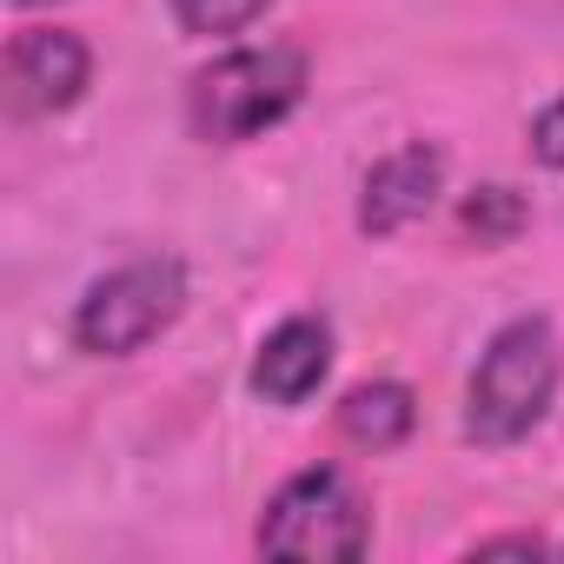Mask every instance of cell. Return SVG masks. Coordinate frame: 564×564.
<instances>
[{
    "label": "cell",
    "mask_w": 564,
    "mask_h": 564,
    "mask_svg": "<svg viewBox=\"0 0 564 564\" xmlns=\"http://www.w3.org/2000/svg\"><path fill=\"white\" fill-rule=\"evenodd\" d=\"M557 379H564V346L551 333V319L524 313V319H505L478 366H471V386H465V438L505 452L518 438H531L557 399Z\"/></svg>",
    "instance_id": "cell-2"
},
{
    "label": "cell",
    "mask_w": 564,
    "mask_h": 564,
    "mask_svg": "<svg viewBox=\"0 0 564 564\" xmlns=\"http://www.w3.org/2000/svg\"><path fill=\"white\" fill-rule=\"evenodd\" d=\"M333 372V326L319 313H293V319H279L259 352H252V372L246 386L265 399V405H306Z\"/></svg>",
    "instance_id": "cell-7"
},
{
    "label": "cell",
    "mask_w": 564,
    "mask_h": 564,
    "mask_svg": "<svg viewBox=\"0 0 564 564\" xmlns=\"http://www.w3.org/2000/svg\"><path fill=\"white\" fill-rule=\"evenodd\" d=\"M412 425H419V399L399 379H366L339 399V432L359 452H392V445L412 438Z\"/></svg>",
    "instance_id": "cell-8"
},
{
    "label": "cell",
    "mask_w": 564,
    "mask_h": 564,
    "mask_svg": "<svg viewBox=\"0 0 564 564\" xmlns=\"http://www.w3.org/2000/svg\"><path fill=\"white\" fill-rule=\"evenodd\" d=\"M538 551H544V538H531V531H505V538L471 544V557H538Z\"/></svg>",
    "instance_id": "cell-12"
},
{
    "label": "cell",
    "mask_w": 564,
    "mask_h": 564,
    "mask_svg": "<svg viewBox=\"0 0 564 564\" xmlns=\"http://www.w3.org/2000/svg\"><path fill=\"white\" fill-rule=\"evenodd\" d=\"M458 219H465V232H478V246H505L531 213H524V199H518L511 186H478V193L458 206Z\"/></svg>",
    "instance_id": "cell-10"
},
{
    "label": "cell",
    "mask_w": 564,
    "mask_h": 564,
    "mask_svg": "<svg viewBox=\"0 0 564 564\" xmlns=\"http://www.w3.org/2000/svg\"><path fill=\"white\" fill-rule=\"evenodd\" d=\"M531 160L551 166V173H564V94L531 120Z\"/></svg>",
    "instance_id": "cell-11"
},
{
    "label": "cell",
    "mask_w": 564,
    "mask_h": 564,
    "mask_svg": "<svg viewBox=\"0 0 564 564\" xmlns=\"http://www.w3.org/2000/svg\"><path fill=\"white\" fill-rule=\"evenodd\" d=\"M306 87H313V61L300 47H286V41L232 47L186 80V127L206 147H246V140L272 133L279 120H293Z\"/></svg>",
    "instance_id": "cell-1"
},
{
    "label": "cell",
    "mask_w": 564,
    "mask_h": 564,
    "mask_svg": "<svg viewBox=\"0 0 564 564\" xmlns=\"http://www.w3.org/2000/svg\"><path fill=\"white\" fill-rule=\"evenodd\" d=\"M186 313V265L173 252L127 259L100 272L74 306V346L87 359H133Z\"/></svg>",
    "instance_id": "cell-4"
},
{
    "label": "cell",
    "mask_w": 564,
    "mask_h": 564,
    "mask_svg": "<svg viewBox=\"0 0 564 564\" xmlns=\"http://www.w3.org/2000/svg\"><path fill=\"white\" fill-rule=\"evenodd\" d=\"M8 87H14L21 113L54 120V113H67V107L87 100V87H94V47L74 28H28L8 47Z\"/></svg>",
    "instance_id": "cell-5"
},
{
    "label": "cell",
    "mask_w": 564,
    "mask_h": 564,
    "mask_svg": "<svg viewBox=\"0 0 564 564\" xmlns=\"http://www.w3.org/2000/svg\"><path fill=\"white\" fill-rule=\"evenodd\" d=\"M173 8V21L186 28V34H199V41H219V34H246L272 0H166Z\"/></svg>",
    "instance_id": "cell-9"
},
{
    "label": "cell",
    "mask_w": 564,
    "mask_h": 564,
    "mask_svg": "<svg viewBox=\"0 0 564 564\" xmlns=\"http://www.w3.org/2000/svg\"><path fill=\"white\" fill-rule=\"evenodd\" d=\"M438 193H445V153L432 140H405L366 173V186H359V232L392 239L412 219H425L438 206Z\"/></svg>",
    "instance_id": "cell-6"
},
{
    "label": "cell",
    "mask_w": 564,
    "mask_h": 564,
    "mask_svg": "<svg viewBox=\"0 0 564 564\" xmlns=\"http://www.w3.org/2000/svg\"><path fill=\"white\" fill-rule=\"evenodd\" d=\"M259 551L265 557H313V564H352L372 551V505L339 465H306L279 485L259 511Z\"/></svg>",
    "instance_id": "cell-3"
}]
</instances>
